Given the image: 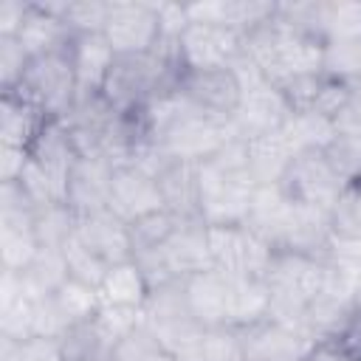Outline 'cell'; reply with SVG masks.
Returning <instances> with one entry per match:
<instances>
[{
	"instance_id": "cell-1",
	"label": "cell",
	"mask_w": 361,
	"mask_h": 361,
	"mask_svg": "<svg viewBox=\"0 0 361 361\" xmlns=\"http://www.w3.org/2000/svg\"><path fill=\"white\" fill-rule=\"evenodd\" d=\"M195 169H197V217L206 226H243L257 189L248 175L245 141L231 135L214 158L197 164Z\"/></svg>"
},
{
	"instance_id": "cell-2",
	"label": "cell",
	"mask_w": 361,
	"mask_h": 361,
	"mask_svg": "<svg viewBox=\"0 0 361 361\" xmlns=\"http://www.w3.org/2000/svg\"><path fill=\"white\" fill-rule=\"evenodd\" d=\"M322 39L296 31L279 14L243 37V54L257 62L271 85H282L305 73H322Z\"/></svg>"
},
{
	"instance_id": "cell-3",
	"label": "cell",
	"mask_w": 361,
	"mask_h": 361,
	"mask_svg": "<svg viewBox=\"0 0 361 361\" xmlns=\"http://www.w3.org/2000/svg\"><path fill=\"white\" fill-rule=\"evenodd\" d=\"M141 313H144V324L175 355V361H197V350L206 327L192 316L186 305L183 279H172L152 288Z\"/></svg>"
},
{
	"instance_id": "cell-4",
	"label": "cell",
	"mask_w": 361,
	"mask_h": 361,
	"mask_svg": "<svg viewBox=\"0 0 361 361\" xmlns=\"http://www.w3.org/2000/svg\"><path fill=\"white\" fill-rule=\"evenodd\" d=\"M11 93H17L25 102H31L34 107H39L48 118L62 121L79 99V85H76L68 45L31 59L23 82Z\"/></svg>"
},
{
	"instance_id": "cell-5",
	"label": "cell",
	"mask_w": 361,
	"mask_h": 361,
	"mask_svg": "<svg viewBox=\"0 0 361 361\" xmlns=\"http://www.w3.org/2000/svg\"><path fill=\"white\" fill-rule=\"evenodd\" d=\"M104 37L116 56L152 54L161 45L158 8L149 0H110Z\"/></svg>"
},
{
	"instance_id": "cell-6",
	"label": "cell",
	"mask_w": 361,
	"mask_h": 361,
	"mask_svg": "<svg viewBox=\"0 0 361 361\" xmlns=\"http://www.w3.org/2000/svg\"><path fill=\"white\" fill-rule=\"evenodd\" d=\"M212 265L237 276H265L274 248L251 234L245 226H206Z\"/></svg>"
},
{
	"instance_id": "cell-7",
	"label": "cell",
	"mask_w": 361,
	"mask_h": 361,
	"mask_svg": "<svg viewBox=\"0 0 361 361\" xmlns=\"http://www.w3.org/2000/svg\"><path fill=\"white\" fill-rule=\"evenodd\" d=\"M279 186L293 203L333 212L347 183L333 172L324 152H302V155H293Z\"/></svg>"
},
{
	"instance_id": "cell-8",
	"label": "cell",
	"mask_w": 361,
	"mask_h": 361,
	"mask_svg": "<svg viewBox=\"0 0 361 361\" xmlns=\"http://www.w3.org/2000/svg\"><path fill=\"white\" fill-rule=\"evenodd\" d=\"M175 51L183 71L228 68L243 54V34L223 25L189 23L183 37L175 42Z\"/></svg>"
},
{
	"instance_id": "cell-9",
	"label": "cell",
	"mask_w": 361,
	"mask_h": 361,
	"mask_svg": "<svg viewBox=\"0 0 361 361\" xmlns=\"http://www.w3.org/2000/svg\"><path fill=\"white\" fill-rule=\"evenodd\" d=\"M178 90L206 116L231 121L240 107L243 87L231 68H206V71H180Z\"/></svg>"
},
{
	"instance_id": "cell-10",
	"label": "cell",
	"mask_w": 361,
	"mask_h": 361,
	"mask_svg": "<svg viewBox=\"0 0 361 361\" xmlns=\"http://www.w3.org/2000/svg\"><path fill=\"white\" fill-rule=\"evenodd\" d=\"M290 104L282 96V90L271 82H262L251 90H243L240 107L234 110L228 127L237 138L251 141L257 135H268V133H279L285 127V121L290 118Z\"/></svg>"
},
{
	"instance_id": "cell-11",
	"label": "cell",
	"mask_w": 361,
	"mask_h": 361,
	"mask_svg": "<svg viewBox=\"0 0 361 361\" xmlns=\"http://www.w3.org/2000/svg\"><path fill=\"white\" fill-rule=\"evenodd\" d=\"M107 209L118 220H124L127 226L141 220V217H147V214H152V212H158V209H166L161 186H158V178L147 175L144 169H138L133 164L116 166L113 180H110Z\"/></svg>"
},
{
	"instance_id": "cell-12",
	"label": "cell",
	"mask_w": 361,
	"mask_h": 361,
	"mask_svg": "<svg viewBox=\"0 0 361 361\" xmlns=\"http://www.w3.org/2000/svg\"><path fill=\"white\" fill-rule=\"evenodd\" d=\"M116 164L102 158V155H79L71 178H68V197L65 203L79 214H93L107 209V195H110V180H113Z\"/></svg>"
},
{
	"instance_id": "cell-13",
	"label": "cell",
	"mask_w": 361,
	"mask_h": 361,
	"mask_svg": "<svg viewBox=\"0 0 361 361\" xmlns=\"http://www.w3.org/2000/svg\"><path fill=\"white\" fill-rule=\"evenodd\" d=\"M243 347H245V361H302L307 358L313 338L282 327L271 319L243 327Z\"/></svg>"
},
{
	"instance_id": "cell-14",
	"label": "cell",
	"mask_w": 361,
	"mask_h": 361,
	"mask_svg": "<svg viewBox=\"0 0 361 361\" xmlns=\"http://www.w3.org/2000/svg\"><path fill=\"white\" fill-rule=\"evenodd\" d=\"M290 217H293V200L285 195L282 186H257L243 226L251 234H257L262 243H268L274 251H282L290 228Z\"/></svg>"
},
{
	"instance_id": "cell-15",
	"label": "cell",
	"mask_w": 361,
	"mask_h": 361,
	"mask_svg": "<svg viewBox=\"0 0 361 361\" xmlns=\"http://www.w3.org/2000/svg\"><path fill=\"white\" fill-rule=\"evenodd\" d=\"M183 293L192 316L206 327H231L228 324V274L220 268L197 271L183 279Z\"/></svg>"
},
{
	"instance_id": "cell-16",
	"label": "cell",
	"mask_w": 361,
	"mask_h": 361,
	"mask_svg": "<svg viewBox=\"0 0 361 361\" xmlns=\"http://www.w3.org/2000/svg\"><path fill=\"white\" fill-rule=\"evenodd\" d=\"M76 240L82 245H87L96 257H102L107 265L133 259L130 226L124 220H118L110 209H102V212H93V214L79 217Z\"/></svg>"
},
{
	"instance_id": "cell-17",
	"label": "cell",
	"mask_w": 361,
	"mask_h": 361,
	"mask_svg": "<svg viewBox=\"0 0 361 361\" xmlns=\"http://www.w3.org/2000/svg\"><path fill=\"white\" fill-rule=\"evenodd\" d=\"M166 265L172 271L175 279H186L197 271H209L212 265V254H209V234H206V223L200 217H189L180 220V226L175 228V234L161 245Z\"/></svg>"
},
{
	"instance_id": "cell-18",
	"label": "cell",
	"mask_w": 361,
	"mask_h": 361,
	"mask_svg": "<svg viewBox=\"0 0 361 361\" xmlns=\"http://www.w3.org/2000/svg\"><path fill=\"white\" fill-rule=\"evenodd\" d=\"M71 65L76 73L79 93H99L104 79L116 62V51L110 48L104 34H76L68 42Z\"/></svg>"
},
{
	"instance_id": "cell-19",
	"label": "cell",
	"mask_w": 361,
	"mask_h": 361,
	"mask_svg": "<svg viewBox=\"0 0 361 361\" xmlns=\"http://www.w3.org/2000/svg\"><path fill=\"white\" fill-rule=\"evenodd\" d=\"M330 245H333L330 212L293 203V217H290V228H288V237H285L282 251H293V254L327 259Z\"/></svg>"
},
{
	"instance_id": "cell-20",
	"label": "cell",
	"mask_w": 361,
	"mask_h": 361,
	"mask_svg": "<svg viewBox=\"0 0 361 361\" xmlns=\"http://www.w3.org/2000/svg\"><path fill=\"white\" fill-rule=\"evenodd\" d=\"M34 336V299L25 293L23 274L0 268V338L25 341Z\"/></svg>"
},
{
	"instance_id": "cell-21",
	"label": "cell",
	"mask_w": 361,
	"mask_h": 361,
	"mask_svg": "<svg viewBox=\"0 0 361 361\" xmlns=\"http://www.w3.org/2000/svg\"><path fill=\"white\" fill-rule=\"evenodd\" d=\"M245 161L254 186H279L293 161V149L279 130L245 141Z\"/></svg>"
},
{
	"instance_id": "cell-22",
	"label": "cell",
	"mask_w": 361,
	"mask_h": 361,
	"mask_svg": "<svg viewBox=\"0 0 361 361\" xmlns=\"http://www.w3.org/2000/svg\"><path fill=\"white\" fill-rule=\"evenodd\" d=\"M48 121H54V118H48L39 107L25 102L23 96L3 93V99H0V144L31 149V144L37 141V135L42 133V127Z\"/></svg>"
},
{
	"instance_id": "cell-23",
	"label": "cell",
	"mask_w": 361,
	"mask_h": 361,
	"mask_svg": "<svg viewBox=\"0 0 361 361\" xmlns=\"http://www.w3.org/2000/svg\"><path fill=\"white\" fill-rule=\"evenodd\" d=\"M228 324L231 327H251L268 319L271 288L265 276H237L228 274Z\"/></svg>"
},
{
	"instance_id": "cell-24",
	"label": "cell",
	"mask_w": 361,
	"mask_h": 361,
	"mask_svg": "<svg viewBox=\"0 0 361 361\" xmlns=\"http://www.w3.org/2000/svg\"><path fill=\"white\" fill-rule=\"evenodd\" d=\"M20 45L25 48V54L31 59L37 56H45L51 51H59L71 42V31L65 28V23L54 14H48L45 8H39L37 3L28 6V14H25V23L17 34Z\"/></svg>"
},
{
	"instance_id": "cell-25",
	"label": "cell",
	"mask_w": 361,
	"mask_h": 361,
	"mask_svg": "<svg viewBox=\"0 0 361 361\" xmlns=\"http://www.w3.org/2000/svg\"><path fill=\"white\" fill-rule=\"evenodd\" d=\"M149 296V282L144 279L141 268L127 259L116 262L107 268L102 285H99V299L102 305H121V307H144Z\"/></svg>"
},
{
	"instance_id": "cell-26",
	"label": "cell",
	"mask_w": 361,
	"mask_h": 361,
	"mask_svg": "<svg viewBox=\"0 0 361 361\" xmlns=\"http://www.w3.org/2000/svg\"><path fill=\"white\" fill-rule=\"evenodd\" d=\"M197 164H180L172 161L161 175L158 186L164 195V206L175 212L180 220L197 217Z\"/></svg>"
},
{
	"instance_id": "cell-27",
	"label": "cell",
	"mask_w": 361,
	"mask_h": 361,
	"mask_svg": "<svg viewBox=\"0 0 361 361\" xmlns=\"http://www.w3.org/2000/svg\"><path fill=\"white\" fill-rule=\"evenodd\" d=\"M285 141L290 144L293 155L302 152H324L330 147V141L336 138V121L316 113V110H302V113H290V118L282 127Z\"/></svg>"
},
{
	"instance_id": "cell-28",
	"label": "cell",
	"mask_w": 361,
	"mask_h": 361,
	"mask_svg": "<svg viewBox=\"0 0 361 361\" xmlns=\"http://www.w3.org/2000/svg\"><path fill=\"white\" fill-rule=\"evenodd\" d=\"M68 279H71V274H68V265H65V254L54 251V248H39L37 259L23 271L25 293L34 302L45 299V296H54Z\"/></svg>"
},
{
	"instance_id": "cell-29",
	"label": "cell",
	"mask_w": 361,
	"mask_h": 361,
	"mask_svg": "<svg viewBox=\"0 0 361 361\" xmlns=\"http://www.w3.org/2000/svg\"><path fill=\"white\" fill-rule=\"evenodd\" d=\"M76 226H79V214L68 203H51L37 209L34 214V234L39 240V248L62 251L76 237Z\"/></svg>"
},
{
	"instance_id": "cell-30",
	"label": "cell",
	"mask_w": 361,
	"mask_h": 361,
	"mask_svg": "<svg viewBox=\"0 0 361 361\" xmlns=\"http://www.w3.org/2000/svg\"><path fill=\"white\" fill-rule=\"evenodd\" d=\"M319 37L322 42L361 39V0H322Z\"/></svg>"
},
{
	"instance_id": "cell-31",
	"label": "cell",
	"mask_w": 361,
	"mask_h": 361,
	"mask_svg": "<svg viewBox=\"0 0 361 361\" xmlns=\"http://www.w3.org/2000/svg\"><path fill=\"white\" fill-rule=\"evenodd\" d=\"M322 73L327 79L358 85L361 79V39H333L322 51Z\"/></svg>"
},
{
	"instance_id": "cell-32",
	"label": "cell",
	"mask_w": 361,
	"mask_h": 361,
	"mask_svg": "<svg viewBox=\"0 0 361 361\" xmlns=\"http://www.w3.org/2000/svg\"><path fill=\"white\" fill-rule=\"evenodd\" d=\"M59 347H62V358L65 361H104L113 353L107 347V341L99 336L93 319L90 322H82V324H73L59 338Z\"/></svg>"
},
{
	"instance_id": "cell-33",
	"label": "cell",
	"mask_w": 361,
	"mask_h": 361,
	"mask_svg": "<svg viewBox=\"0 0 361 361\" xmlns=\"http://www.w3.org/2000/svg\"><path fill=\"white\" fill-rule=\"evenodd\" d=\"M54 299H56V305L62 307V313H65V319L71 322V327H73V324H82V322H90V319L99 313V307H102L99 290L90 288V285H85V282H79V279H68V282L54 293Z\"/></svg>"
},
{
	"instance_id": "cell-34",
	"label": "cell",
	"mask_w": 361,
	"mask_h": 361,
	"mask_svg": "<svg viewBox=\"0 0 361 361\" xmlns=\"http://www.w3.org/2000/svg\"><path fill=\"white\" fill-rule=\"evenodd\" d=\"M180 226V217L169 209H158L135 223H130V237H133V254L135 251H147V248H161L175 228Z\"/></svg>"
},
{
	"instance_id": "cell-35",
	"label": "cell",
	"mask_w": 361,
	"mask_h": 361,
	"mask_svg": "<svg viewBox=\"0 0 361 361\" xmlns=\"http://www.w3.org/2000/svg\"><path fill=\"white\" fill-rule=\"evenodd\" d=\"M93 324L99 330V336L107 341V347L113 350L121 338H127L135 327L144 324V313L141 307H121V305H102L99 313L93 316ZM113 355V353H110Z\"/></svg>"
},
{
	"instance_id": "cell-36",
	"label": "cell",
	"mask_w": 361,
	"mask_h": 361,
	"mask_svg": "<svg viewBox=\"0 0 361 361\" xmlns=\"http://www.w3.org/2000/svg\"><path fill=\"white\" fill-rule=\"evenodd\" d=\"M113 361H175V355L158 341V336L141 324L113 347Z\"/></svg>"
},
{
	"instance_id": "cell-37",
	"label": "cell",
	"mask_w": 361,
	"mask_h": 361,
	"mask_svg": "<svg viewBox=\"0 0 361 361\" xmlns=\"http://www.w3.org/2000/svg\"><path fill=\"white\" fill-rule=\"evenodd\" d=\"M327 164L344 183L361 180V135L355 133H336L330 147L324 149Z\"/></svg>"
},
{
	"instance_id": "cell-38",
	"label": "cell",
	"mask_w": 361,
	"mask_h": 361,
	"mask_svg": "<svg viewBox=\"0 0 361 361\" xmlns=\"http://www.w3.org/2000/svg\"><path fill=\"white\" fill-rule=\"evenodd\" d=\"M333 237L336 240H358L361 237V180L347 183L338 203L330 212Z\"/></svg>"
},
{
	"instance_id": "cell-39",
	"label": "cell",
	"mask_w": 361,
	"mask_h": 361,
	"mask_svg": "<svg viewBox=\"0 0 361 361\" xmlns=\"http://www.w3.org/2000/svg\"><path fill=\"white\" fill-rule=\"evenodd\" d=\"M110 17V0H71L65 11V28L76 34H104Z\"/></svg>"
},
{
	"instance_id": "cell-40",
	"label": "cell",
	"mask_w": 361,
	"mask_h": 361,
	"mask_svg": "<svg viewBox=\"0 0 361 361\" xmlns=\"http://www.w3.org/2000/svg\"><path fill=\"white\" fill-rule=\"evenodd\" d=\"M197 361H245L240 327H212L203 333Z\"/></svg>"
},
{
	"instance_id": "cell-41",
	"label": "cell",
	"mask_w": 361,
	"mask_h": 361,
	"mask_svg": "<svg viewBox=\"0 0 361 361\" xmlns=\"http://www.w3.org/2000/svg\"><path fill=\"white\" fill-rule=\"evenodd\" d=\"M62 254H65V265H68L71 279H79V282H85V285L99 290V285H102V279H104L110 265L102 257H96L87 245H82L76 237L62 248Z\"/></svg>"
},
{
	"instance_id": "cell-42",
	"label": "cell",
	"mask_w": 361,
	"mask_h": 361,
	"mask_svg": "<svg viewBox=\"0 0 361 361\" xmlns=\"http://www.w3.org/2000/svg\"><path fill=\"white\" fill-rule=\"evenodd\" d=\"M0 361H65L56 338L31 336L25 341L0 338Z\"/></svg>"
},
{
	"instance_id": "cell-43",
	"label": "cell",
	"mask_w": 361,
	"mask_h": 361,
	"mask_svg": "<svg viewBox=\"0 0 361 361\" xmlns=\"http://www.w3.org/2000/svg\"><path fill=\"white\" fill-rule=\"evenodd\" d=\"M28 65H31V56L25 54L20 39L17 37H0V85H3V93H11L23 82Z\"/></svg>"
},
{
	"instance_id": "cell-44",
	"label": "cell",
	"mask_w": 361,
	"mask_h": 361,
	"mask_svg": "<svg viewBox=\"0 0 361 361\" xmlns=\"http://www.w3.org/2000/svg\"><path fill=\"white\" fill-rule=\"evenodd\" d=\"M68 330H71V322L65 319V313H62V307L56 305L54 296H45V299L34 302V336L59 341Z\"/></svg>"
},
{
	"instance_id": "cell-45",
	"label": "cell",
	"mask_w": 361,
	"mask_h": 361,
	"mask_svg": "<svg viewBox=\"0 0 361 361\" xmlns=\"http://www.w3.org/2000/svg\"><path fill=\"white\" fill-rule=\"evenodd\" d=\"M282 90V96L288 99L290 110L293 113H302V110H313L316 104V93L322 87V73H305V76H293L282 85H276Z\"/></svg>"
},
{
	"instance_id": "cell-46",
	"label": "cell",
	"mask_w": 361,
	"mask_h": 361,
	"mask_svg": "<svg viewBox=\"0 0 361 361\" xmlns=\"http://www.w3.org/2000/svg\"><path fill=\"white\" fill-rule=\"evenodd\" d=\"M350 96H353V85H344V82L327 79V76L322 73V87H319V93H316V104H313V110L336 121V116L347 107Z\"/></svg>"
},
{
	"instance_id": "cell-47",
	"label": "cell",
	"mask_w": 361,
	"mask_h": 361,
	"mask_svg": "<svg viewBox=\"0 0 361 361\" xmlns=\"http://www.w3.org/2000/svg\"><path fill=\"white\" fill-rule=\"evenodd\" d=\"M158 8V28H161V42L175 45L183 31L189 28V11L186 3H155Z\"/></svg>"
},
{
	"instance_id": "cell-48",
	"label": "cell",
	"mask_w": 361,
	"mask_h": 361,
	"mask_svg": "<svg viewBox=\"0 0 361 361\" xmlns=\"http://www.w3.org/2000/svg\"><path fill=\"white\" fill-rule=\"evenodd\" d=\"M28 158H31L28 149L3 144V147H0V183H14V180H20V175H23V169H25Z\"/></svg>"
},
{
	"instance_id": "cell-49",
	"label": "cell",
	"mask_w": 361,
	"mask_h": 361,
	"mask_svg": "<svg viewBox=\"0 0 361 361\" xmlns=\"http://www.w3.org/2000/svg\"><path fill=\"white\" fill-rule=\"evenodd\" d=\"M31 3H20V0H3L0 3V37H17L25 14H28Z\"/></svg>"
},
{
	"instance_id": "cell-50",
	"label": "cell",
	"mask_w": 361,
	"mask_h": 361,
	"mask_svg": "<svg viewBox=\"0 0 361 361\" xmlns=\"http://www.w3.org/2000/svg\"><path fill=\"white\" fill-rule=\"evenodd\" d=\"M307 361H361L353 350H347L338 338H319L313 341Z\"/></svg>"
},
{
	"instance_id": "cell-51",
	"label": "cell",
	"mask_w": 361,
	"mask_h": 361,
	"mask_svg": "<svg viewBox=\"0 0 361 361\" xmlns=\"http://www.w3.org/2000/svg\"><path fill=\"white\" fill-rule=\"evenodd\" d=\"M336 133H355L361 135V90L353 87L347 107L336 116Z\"/></svg>"
},
{
	"instance_id": "cell-52",
	"label": "cell",
	"mask_w": 361,
	"mask_h": 361,
	"mask_svg": "<svg viewBox=\"0 0 361 361\" xmlns=\"http://www.w3.org/2000/svg\"><path fill=\"white\" fill-rule=\"evenodd\" d=\"M347 350H353L361 358V310H355V316L350 319V324L336 336Z\"/></svg>"
},
{
	"instance_id": "cell-53",
	"label": "cell",
	"mask_w": 361,
	"mask_h": 361,
	"mask_svg": "<svg viewBox=\"0 0 361 361\" xmlns=\"http://www.w3.org/2000/svg\"><path fill=\"white\" fill-rule=\"evenodd\" d=\"M353 302H355V307L361 310V271H358V276H355V282H353Z\"/></svg>"
},
{
	"instance_id": "cell-54",
	"label": "cell",
	"mask_w": 361,
	"mask_h": 361,
	"mask_svg": "<svg viewBox=\"0 0 361 361\" xmlns=\"http://www.w3.org/2000/svg\"><path fill=\"white\" fill-rule=\"evenodd\" d=\"M353 87H355V90H361V79H358V85H353Z\"/></svg>"
},
{
	"instance_id": "cell-55",
	"label": "cell",
	"mask_w": 361,
	"mask_h": 361,
	"mask_svg": "<svg viewBox=\"0 0 361 361\" xmlns=\"http://www.w3.org/2000/svg\"><path fill=\"white\" fill-rule=\"evenodd\" d=\"M302 361H307V358H302Z\"/></svg>"
}]
</instances>
